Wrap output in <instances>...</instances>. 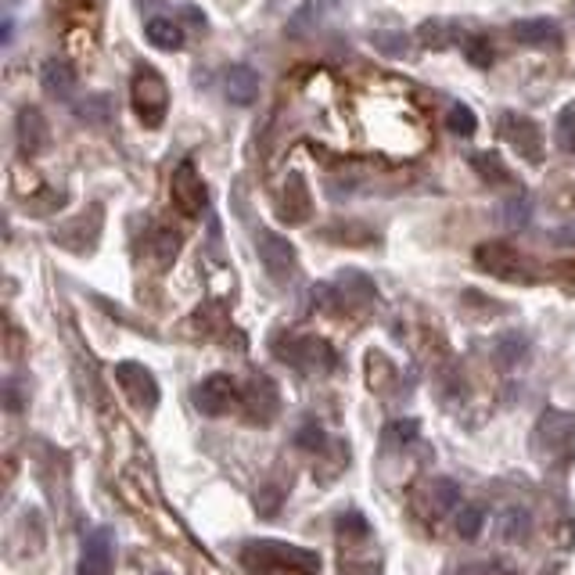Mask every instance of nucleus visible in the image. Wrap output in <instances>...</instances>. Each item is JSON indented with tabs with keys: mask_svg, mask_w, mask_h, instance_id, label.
<instances>
[{
	"mask_svg": "<svg viewBox=\"0 0 575 575\" xmlns=\"http://www.w3.org/2000/svg\"><path fill=\"white\" fill-rule=\"evenodd\" d=\"M241 565L252 575H321V557L303 546L252 540L241 546Z\"/></svg>",
	"mask_w": 575,
	"mask_h": 575,
	"instance_id": "obj_1",
	"label": "nucleus"
},
{
	"mask_svg": "<svg viewBox=\"0 0 575 575\" xmlns=\"http://www.w3.org/2000/svg\"><path fill=\"white\" fill-rule=\"evenodd\" d=\"M130 105H133V116L141 119V127H148V130H159L162 122H166L170 87H166V79L159 76V68H152V65H137L133 68Z\"/></svg>",
	"mask_w": 575,
	"mask_h": 575,
	"instance_id": "obj_2",
	"label": "nucleus"
},
{
	"mask_svg": "<svg viewBox=\"0 0 575 575\" xmlns=\"http://www.w3.org/2000/svg\"><path fill=\"white\" fill-rule=\"evenodd\" d=\"M475 263H478V270H486V273H492V278L511 281V284H532V281H540L536 263H532L525 252H518L514 245H508V241H486V245H478V249H475Z\"/></svg>",
	"mask_w": 575,
	"mask_h": 575,
	"instance_id": "obj_3",
	"label": "nucleus"
},
{
	"mask_svg": "<svg viewBox=\"0 0 575 575\" xmlns=\"http://www.w3.org/2000/svg\"><path fill=\"white\" fill-rule=\"evenodd\" d=\"M273 352L303 375H327V371H335V364H338L335 349L317 335H281V338H273Z\"/></svg>",
	"mask_w": 575,
	"mask_h": 575,
	"instance_id": "obj_4",
	"label": "nucleus"
},
{
	"mask_svg": "<svg viewBox=\"0 0 575 575\" xmlns=\"http://www.w3.org/2000/svg\"><path fill=\"white\" fill-rule=\"evenodd\" d=\"M532 443L543 457L551 460H572L575 457V417L561 414V410H543V417L536 424V435Z\"/></svg>",
	"mask_w": 575,
	"mask_h": 575,
	"instance_id": "obj_5",
	"label": "nucleus"
},
{
	"mask_svg": "<svg viewBox=\"0 0 575 575\" xmlns=\"http://www.w3.org/2000/svg\"><path fill=\"white\" fill-rule=\"evenodd\" d=\"M256 249H259V263H263V270L278 284H288L295 278L299 256H295V245L288 241L284 235H278V230H259Z\"/></svg>",
	"mask_w": 575,
	"mask_h": 575,
	"instance_id": "obj_6",
	"label": "nucleus"
},
{
	"mask_svg": "<svg viewBox=\"0 0 575 575\" xmlns=\"http://www.w3.org/2000/svg\"><path fill=\"white\" fill-rule=\"evenodd\" d=\"M101 227H105V213H101V205H90L87 213L73 216V220L62 224V227H54V245H62V249L84 256V252L94 249V245H98Z\"/></svg>",
	"mask_w": 575,
	"mask_h": 575,
	"instance_id": "obj_7",
	"label": "nucleus"
},
{
	"mask_svg": "<svg viewBox=\"0 0 575 575\" xmlns=\"http://www.w3.org/2000/svg\"><path fill=\"white\" fill-rule=\"evenodd\" d=\"M116 381H119V389L127 392V400L137 410H155L159 406V381L144 364H137V360L116 364Z\"/></svg>",
	"mask_w": 575,
	"mask_h": 575,
	"instance_id": "obj_8",
	"label": "nucleus"
},
{
	"mask_svg": "<svg viewBox=\"0 0 575 575\" xmlns=\"http://www.w3.org/2000/svg\"><path fill=\"white\" fill-rule=\"evenodd\" d=\"M278 216H281V224H288V227L310 224L313 195H310V184H306L303 173H288V181L281 187V202H278Z\"/></svg>",
	"mask_w": 575,
	"mask_h": 575,
	"instance_id": "obj_9",
	"label": "nucleus"
},
{
	"mask_svg": "<svg viewBox=\"0 0 575 575\" xmlns=\"http://www.w3.org/2000/svg\"><path fill=\"white\" fill-rule=\"evenodd\" d=\"M500 133H503V141H508L522 159H529V162H540V159H543V133H540V122H532L529 116L508 112V116L500 119Z\"/></svg>",
	"mask_w": 575,
	"mask_h": 575,
	"instance_id": "obj_10",
	"label": "nucleus"
},
{
	"mask_svg": "<svg viewBox=\"0 0 575 575\" xmlns=\"http://www.w3.org/2000/svg\"><path fill=\"white\" fill-rule=\"evenodd\" d=\"M170 191H173L176 209H181L184 216H198L205 209V202H209V191H205L202 173L191 166V162H181V166H176Z\"/></svg>",
	"mask_w": 575,
	"mask_h": 575,
	"instance_id": "obj_11",
	"label": "nucleus"
},
{
	"mask_svg": "<svg viewBox=\"0 0 575 575\" xmlns=\"http://www.w3.org/2000/svg\"><path fill=\"white\" fill-rule=\"evenodd\" d=\"M238 400H241L238 386H235V381H230L227 375L205 378L202 386L195 389V406L202 410L205 417H220V414H227V410L235 406Z\"/></svg>",
	"mask_w": 575,
	"mask_h": 575,
	"instance_id": "obj_12",
	"label": "nucleus"
},
{
	"mask_svg": "<svg viewBox=\"0 0 575 575\" xmlns=\"http://www.w3.org/2000/svg\"><path fill=\"white\" fill-rule=\"evenodd\" d=\"M15 137H19V152L25 159L44 152L47 141H51V127H47L44 112H40V108H22L19 122H15Z\"/></svg>",
	"mask_w": 575,
	"mask_h": 575,
	"instance_id": "obj_13",
	"label": "nucleus"
},
{
	"mask_svg": "<svg viewBox=\"0 0 575 575\" xmlns=\"http://www.w3.org/2000/svg\"><path fill=\"white\" fill-rule=\"evenodd\" d=\"M79 575H112V532L108 529H94L84 540Z\"/></svg>",
	"mask_w": 575,
	"mask_h": 575,
	"instance_id": "obj_14",
	"label": "nucleus"
},
{
	"mask_svg": "<svg viewBox=\"0 0 575 575\" xmlns=\"http://www.w3.org/2000/svg\"><path fill=\"white\" fill-rule=\"evenodd\" d=\"M241 400H245V414H249L256 424H270V417L278 414V406H281L278 389H273L270 378H252V386Z\"/></svg>",
	"mask_w": 575,
	"mask_h": 575,
	"instance_id": "obj_15",
	"label": "nucleus"
},
{
	"mask_svg": "<svg viewBox=\"0 0 575 575\" xmlns=\"http://www.w3.org/2000/svg\"><path fill=\"white\" fill-rule=\"evenodd\" d=\"M335 288H338V306H375L378 303L375 281H367L364 273H356V270L338 273Z\"/></svg>",
	"mask_w": 575,
	"mask_h": 575,
	"instance_id": "obj_16",
	"label": "nucleus"
},
{
	"mask_svg": "<svg viewBox=\"0 0 575 575\" xmlns=\"http://www.w3.org/2000/svg\"><path fill=\"white\" fill-rule=\"evenodd\" d=\"M511 36L525 47H557L561 44V30L551 19H522L511 25Z\"/></svg>",
	"mask_w": 575,
	"mask_h": 575,
	"instance_id": "obj_17",
	"label": "nucleus"
},
{
	"mask_svg": "<svg viewBox=\"0 0 575 575\" xmlns=\"http://www.w3.org/2000/svg\"><path fill=\"white\" fill-rule=\"evenodd\" d=\"M40 84H44V90L51 94V98L68 101L76 94V68L68 62H62V58H51L44 68H40Z\"/></svg>",
	"mask_w": 575,
	"mask_h": 575,
	"instance_id": "obj_18",
	"label": "nucleus"
},
{
	"mask_svg": "<svg viewBox=\"0 0 575 575\" xmlns=\"http://www.w3.org/2000/svg\"><path fill=\"white\" fill-rule=\"evenodd\" d=\"M224 90H227V101L252 105L259 98V76L249 65H230L224 73Z\"/></svg>",
	"mask_w": 575,
	"mask_h": 575,
	"instance_id": "obj_19",
	"label": "nucleus"
},
{
	"mask_svg": "<svg viewBox=\"0 0 575 575\" xmlns=\"http://www.w3.org/2000/svg\"><path fill=\"white\" fill-rule=\"evenodd\" d=\"M471 170L478 173V181H486L492 187H511L514 184V173H511L508 162H503L500 152H471Z\"/></svg>",
	"mask_w": 575,
	"mask_h": 575,
	"instance_id": "obj_20",
	"label": "nucleus"
},
{
	"mask_svg": "<svg viewBox=\"0 0 575 575\" xmlns=\"http://www.w3.org/2000/svg\"><path fill=\"white\" fill-rule=\"evenodd\" d=\"M144 36H148V44H152V47L170 51V54L184 47V30L173 19H152V22H148Z\"/></svg>",
	"mask_w": 575,
	"mask_h": 575,
	"instance_id": "obj_21",
	"label": "nucleus"
},
{
	"mask_svg": "<svg viewBox=\"0 0 575 575\" xmlns=\"http://www.w3.org/2000/svg\"><path fill=\"white\" fill-rule=\"evenodd\" d=\"M176 252H181V235H176V230H170V227H159L155 235L148 238V256L155 259V267H159V270L173 267Z\"/></svg>",
	"mask_w": 575,
	"mask_h": 575,
	"instance_id": "obj_22",
	"label": "nucleus"
},
{
	"mask_svg": "<svg viewBox=\"0 0 575 575\" xmlns=\"http://www.w3.org/2000/svg\"><path fill=\"white\" fill-rule=\"evenodd\" d=\"M532 220V198L525 191H514V195L500 205V224L508 230H522Z\"/></svg>",
	"mask_w": 575,
	"mask_h": 575,
	"instance_id": "obj_23",
	"label": "nucleus"
},
{
	"mask_svg": "<svg viewBox=\"0 0 575 575\" xmlns=\"http://www.w3.org/2000/svg\"><path fill=\"white\" fill-rule=\"evenodd\" d=\"M324 238L327 241H338V245H371L375 241V230L367 224H356V220H338L332 227H324Z\"/></svg>",
	"mask_w": 575,
	"mask_h": 575,
	"instance_id": "obj_24",
	"label": "nucleus"
},
{
	"mask_svg": "<svg viewBox=\"0 0 575 575\" xmlns=\"http://www.w3.org/2000/svg\"><path fill=\"white\" fill-rule=\"evenodd\" d=\"M421 435V424L414 417H395L386 424V432H381V443L386 449H400V446H410Z\"/></svg>",
	"mask_w": 575,
	"mask_h": 575,
	"instance_id": "obj_25",
	"label": "nucleus"
},
{
	"mask_svg": "<svg viewBox=\"0 0 575 575\" xmlns=\"http://www.w3.org/2000/svg\"><path fill=\"white\" fill-rule=\"evenodd\" d=\"M454 36H457L454 25H449V22H440V19H435V22H424L421 30H417V40H421L424 47H432V51L449 47V44H454Z\"/></svg>",
	"mask_w": 575,
	"mask_h": 575,
	"instance_id": "obj_26",
	"label": "nucleus"
},
{
	"mask_svg": "<svg viewBox=\"0 0 575 575\" xmlns=\"http://www.w3.org/2000/svg\"><path fill=\"white\" fill-rule=\"evenodd\" d=\"M76 116L87 122H108L112 119V101H108V94H87V101L76 105Z\"/></svg>",
	"mask_w": 575,
	"mask_h": 575,
	"instance_id": "obj_27",
	"label": "nucleus"
},
{
	"mask_svg": "<svg viewBox=\"0 0 575 575\" xmlns=\"http://www.w3.org/2000/svg\"><path fill=\"white\" fill-rule=\"evenodd\" d=\"M500 532L508 540H529V532H532V514L525 508H511L508 514H503V522H500Z\"/></svg>",
	"mask_w": 575,
	"mask_h": 575,
	"instance_id": "obj_28",
	"label": "nucleus"
},
{
	"mask_svg": "<svg viewBox=\"0 0 575 575\" xmlns=\"http://www.w3.org/2000/svg\"><path fill=\"white\" fill-rule=\"evenodd\" d=\"M446 127L449 133H457V137H471L478 130V119L468 105H449L446 108Z\"/></svg>",
	"mask_w": 575,
	"mask_h": 575,
	"instance_id": "obj_29",
	"label": "nucleus"
},
{
	"mask_svg": "<svg viewBox=\"0 0 575 575\" xmlns=\"http://www.w3.org/2000/svg\"><path fill=\"white\" fill-rule=\"evenodd\" d=\"M464 58H468V65H475V68H489L492 58H497V51H492L489 36H468L464 40Z\"/></svg>",
	"mask_w": 575,
	"mask_h": 575,
	"instance_id": "obj_30",
	"label": "nucleus"
},
{
	"mask_svg": "<svg viewBox=\"0 0 575 575\" xmlns=\"http://www.w3.org/2000/svg\"><path fill=\"white\" fill-rule=\"evenodd\" d=\"M554 141L561 152H575V105L561 108V116L554 122Z\"/></svg>",
	"mask_w": 575,
	"mask_h": 575,
	"instance_id": "obj_31",
	"label": "nucleus"
},
{
	"mask_svg": "<svg viewBox=\"0 0 575 575\" xmlns=\"http://www.w3.org/2000/svg\"><path fill=\"white\" fill-rule=\"evenodd\" d=\"M525 349H529V341L522 338V335H503L500 341H497V356H500V364L503 367H514L518 360H522L525 356Z\"/></svg>",
	"mask_w": 575,
	"mask_h": 575,
	"instance_id": "obj_32",
	"label": "nucleus"
},
{
	"mask_svg": "<svg viewBox=\"0 0 575 575\" xmlns=\"http://www.w3.org/2000/svg\"><path fill=\"white\" fill-rule=\"evenodd\" d=\"M482 522H486V511L482 508H460L457 514V532L464 540H475L478 532H482Z\"/></svg>",
	"mask_w": 575,
	"mask_h": 575,
	"instance_id": "obj_33",
	"label": "nucleus"
},
{
	"mask_svg": "<svg viewBox=\"0 0 575 575\" xmlns=\"http://www.w3.org/2000/svg\"><path fill=\"white\" fill-rule=\"evenodd\" d=\"M371 44L381 51V54H392V58H403V54L410 51V40L403 33H375Z\"/></svg>",
	"mask_w": 575,
	"mask_h": 575,
	"instance_id": "obj_34",
	"label": "nucleus"
},
{
	"mask_svg": "<svg viewBox=\"0 0 575 575\" xmlns=\"http://www.w3.org/2000/svg\"><path fill=\"white\" fill-rule=\"evenodd\" d=\"M338 532H341V540H346V532H352L349 540H364V536H367V532H371V529H367V522H364L360 514H356V511H349V514H341V518H338Z\"/></svg>",
	"mask_w": 575,
	"mask_h": 575,
	"instance_id": "obj_35",
	"label": "nucleus"
},
{
	"mask_svg": "<svg viewBox=\"0 0 575 575\" xmlns=\"http://www.w3.org/2000/svg\"><path fill=\"white\" fill-rule=\"evenodd\" d=\"M295 443L303 446V449H321L324 446V432L317 428V421H306L303 428H299Z\"/></svg>",
	"mask_w": 575,
	"mask_h": 575,
	"instance_id": "obj_36",
	"label": "nucleus"
},
{
	"mask_svg": "<svg viewBox=\"0 0 575 575\" xmlns=\"http://www.w3.org/2000/svg\"><path fill=\"white\" fill-rule=\"evenodd\" d=\"M435 492H440V511H449L460 503V489L449 482V478H443V482H435Z\"/></svg>",
	"mask_w": 575,
	"mask_h": 575,
	"instance_id": "obj_37",
	"label": "nucleus"
},
{
	"mask_svg": "<svg viewBox=\"0 0 575 575\" xmlns=\"http://www.w3.org/2000/svg\"><path fill=\"white\" fill-rule=\"evenodd\" d=\"M22 400H19V389L15 386H8V410H19Z\"/></svg>",
	"mask_w": 575,
	"mask_h": 575,
	"instance_id": "obj_38",
	"label": "nucleus"
}]
</instances>
